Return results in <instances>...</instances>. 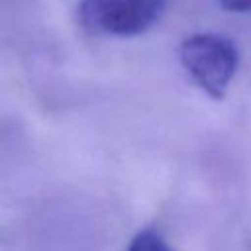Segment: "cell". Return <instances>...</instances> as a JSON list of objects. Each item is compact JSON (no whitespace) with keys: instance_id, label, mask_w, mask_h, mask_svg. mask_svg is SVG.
I'll return each instance as SVG.
<instances>
[{"instance_id":"7a4b0ae2","label":"cell","mask_w":251,"mask_h":251,"mask_svg":"<svg viewBox=\"0 0 251 251\" xmlns=\"http://www.w3.org/2000/svg\"><path fill=\"white\" fill-rule=\"evenodd\" d=\"M165 6L167 0H82L78 22L90 33L129 37L155 25Z\"/></svg>"},{"instance_id":"6da1fadb","label":"cell","mask_w":251,"mask_h":251,"mask_svg":"<svg viewBox=\"0 0 251 251\" xmlns=\"http://www.w3.org/2000/svg\"><path fill=\"white\" fill-rule=\"evenodd\" d=\"M178 59L190 78L210 98L220 100L237 71L239 51L226 35L194 33L178 45Z\"/></svg>"},{"instance_id":"277c9868","label":"cell","mask_w":251,"mask_h":251,"mask_svg":"<svg viewBox=\"0 0 251 251\" xmlns=\"http://www.w3.org/2000/svg\"><path fill=\"white\" fill-rule=\"evenodd\" d=\"M222 8L233 14H245L251 12V0H220Z\"/></svg>"},{"instance_id":"3957f363","label":"cell","mask_w":251,"mask_h":251,"mask_svg":"<svg viewBox=\"0 0 251 251\" xmlns=\"http://www.w3.org/2000/svg\"><path fill=\"white\" fill-rule=\"evenodd\" d=\"M126 251H175L155 229H141L129 241Z\"/></svg>"}]
</instances>
